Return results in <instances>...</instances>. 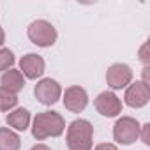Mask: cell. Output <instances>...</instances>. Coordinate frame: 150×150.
Wrapping results in <instances>:
<instances>
[{"mask_svg":"<svg viewBox=\"0 0 150 150\" xmlns=\"http://www.w3.org/2000/svg\"><path fill=\"white\" fill-rule=\"evenodd\" d=\"M34 94H35V97H37L39 103L50 106V104H55V103L60 99V96H62V88H60V85H58L55 80H51V78H44V80H41V81L35 85Z\"/></svg>","mask_w":150,"mask_h":150,"instance_id":"5b68a950","label":"cell"},{"mask_svg":"<svg viewBox=\"0 0 150 150\" xmlns=\"http://www.w3.org/2000/svg\"><path fill=\"white\" fill-rule=\"evenodd\" d=\"M148 46H150V42L146 41L143 46H141V50H139V60L145 64V65H148V62H150V55H148Z\"/></svg>","mask_w":150,"mask_h":150,"instance_id":"2e32d148","label":"cell"},{"mask_svg":"<svg viewBox=\"0 0 150 150\" xmlns=\"http://www.w3.org/2000/svg\"><path fill=\"white\" fill-rule=\"evenodd\" d=\"M7 124L14 127L16 131H25L30 124V113L25 108H16L14 111L7 115Z\"/></svg>","mask_w":150,"mask_h":150,"instance_id":"7c38bea8","label":"cell"},{"mask_svg":"<svg viewBox=\"0 0 150 150\" xmlns=\"http://www.w3.org/2000/svg\"><path fill=\"white\" fill-rule=\"evenodd\" d=\"M106 81L115 90L125 88L132 81V71L127 64H113L106 72Z\"/></svg>","mask_w":150,"mask_h":150,"instance_id":"8992f818","label":"cell"},{"mask_svg":"<svg viewBox=\"0 0 150 150\" xmlns=\"http://www.w3.org/2000/svg\"><path fill=\"white\" fill-rule=\"evenodd\" d=\"M96 150H118V148L115 145H111V143H101V145L96 146Z\"/></svg>","mask_w":150,"mask_h":150,"instance_id":"ac0fdd59","label":"cell"},{"mask_svg":"<svg viewBox=\"0 0 150 150\" xmlns=\"http://www.w3.org/2000/svg\"><path fill=\"white\" fill-rule=\"evenodd\" d=\"M14 64V53L7 48H0V71H7Z\"/></svg>","mask_w":150,"mask_h":150,"instance_id":"9a60e30c","label":"cell"},{"mask_svg":"<svg viewBox=\"0 0 150 150\" xmlns=\"http://www.w3.org/2000/svg\"><path fill=\"white\" fill-rule=\"evenodd\" d=\"M87 104H88V96H87L85 88L74 85V87H69L65 90V94H64V106L69 111L80 113V111H83L87 108Z\"/></svg>","mask_w":150,"mask_h":150,"instance_id":"9c48e42d","label":"cell"},{"mask_svg":"<svg viewBox=\"0 0 150 150\" xmlns=\"http://www.w3.org/2000/svg\"><path fill=\"white\" fill-rule=\"evenodd\" d=\"M65 131V120L57 111H42L34 118L32 134L35 139L57 138Z\"/></svg>","mask_w":150,"mask_h":150,"instance_id":"6da1fadb","label":"cell"},{"mask_svg":"<svg viewBox=\"0 0 150 150\" xmlns=\"http://www.w3.org/2000/svg\"><path fill=\"white\" fill-rule=\"evenodd\" d=\"M94 106L103 117H117L122 111V103L113 92H101L96 97Z\"/></svg>","mask_w":150,"mask_h":150,"instance_id":"52a82bcc","label":"cell"},{"mask_svg":"<svg viewBox=\"0 0 150 150\" xmlns=\"http://www.w3.org/2000/svg\"><path fill=\"white\" fill-rule=\"evenodd\" d=\"M124 99H125L127 106H131V108H141V106H145L148 103L150 90H148V87L143 81H136V83H132V85L127 87Z\"/></svg>","mask_w":150,"mask_h":150,"instance_id":"30bf717a","label":"cell"},{"mask_svg":"<svg viewBox=\"0 0 150 150\" xmlns=\"http://www.w3.org/2000/svg\"><path fill=\"white\" fill-rule=\"evenodd\" d=\"M30 150H51V148H50V146H46V145H42V143H39V145L32 146Z\"/></svg>","mask_w":150,"mask_h":150,"instance_id":"d6986e66","label":"cell"},{"mask_svg":"<svg viewBox=\"0 0 150 150\" xmlns=\"http://www.w3.org/2000/svg\"><path fill=\"white\" fill-rule=\"evenodd\" d=\"M0 85H2L4 90L11 92V94H18L23 90L25 87V78H23V74L16 69H9L2 74V78H0Z\"/></svg>","mask_w":150,"mask_h":150,"instance_id":"8fae6325","label":"cell"},{"mask_svg":"<svg viewBox=\"0 0 150 150\" xmlns=\"http://www.w3.org/2000/svg\"><path fill=\"white\" fill-rule=\"evenodd\" d=\"M28 39L35 44V46H41V48H48V46H53L58 34H57V28L46 21V20H35L28 25Z\"/></svg>","mask_w":150,"mask_h":150,"instance_id":"3957f363","label":"cell"},{"mask_svg":"<svg viewBox=\"0 0 150 150\" xmlns=\"http://www.w3.org/2000/svg\"><path fill=\"white\" fill-rule=\"evenodd\" d=\"M139 136H141V141L145 145H150V125L145 124L141 129H139Z\"/></svg>","mask_w":150,"mask_h":150,"instance_id":"e0dca14e","label":"cell"},{"mask_svg":"<svg viewBox=\"0 0 150 150\" xmlns=\"http://www.w3.org/2000/svg\"><path fill=\"white\" fill-rule=\"evenodd\" d=\"M139 124L132 117H122L113 127V138L120 145H131L139 138Z\"/></svg>","mask_w":150,"mask_h":150,"instance_id":"277c9868","label":"cell"},{"mask_svg":"<svg viewBox=\"0 0 150 150\" xmlns=\"http://www.w3.org/2000/svg\"><path fill=\"white\" fill-rule=\"evenodd\" d=\"M94 127L88 120L78 118L67 127V146L69 150H92Z\"/></svg>","mask_w":150,"mask_h":150,"instance_id":"7a4b0ae2","label":"cell"},{"mask_svg":"<svg viewBox=\"0 0 150 150\" xmlns=\"http://www.w3.org/2000/svg\"><path fill=\"white\" fill-rule=\"evenodd\" d=\"M44 60L42 57H39L37 53H27L21 60H20V72L23 74V76H27L28 80H37L42 76L44 72Z\"/></svg>","mask_w":150,"mask_h":150,"instance_id":"ba28073f","label":"cell"},{"mask_svg":"<svg viewBox=\"0 0 150 150\" xmlns=\"http://www.w3.org/2000/svg\"><path fill=\"white\" fill-rule=\"evenodd\" d=\"M18 104V97L0 87V111H11Z\"/></svg>","mask_w":150,"mask_h":150,"instance_id":"5bb4252c","label":"cell"},{"mask_svg":"<svg viewBox=\"0 0 150 150\" xmlns=\"http://www.w3.org/2000/svg\"><path fill=\"white\" fill-rule=\"evenodd\" d=\"M4 41H6V34H4V28L0 27V46L4 44Z\"/></svg>","mask_w":150,"mask_h":150,"instance_id":"ffe728a7","label":"cell"},{"mask_svg":"<svg viewBox=\"0 0 150 150\" xmlns=\"http://www.w3.org/2000/svg\"><path fill=\"white\" fill-rule=\"evenodd\" d=\"M21 139L20 136L7 129V127H0V150H20Z\"/></svg>","mask_w":150,"mask_h":150,"instance_id":"4fadbf2b","label":"cell"}]
</instances>
